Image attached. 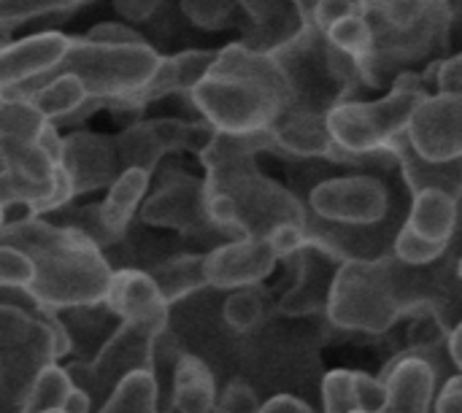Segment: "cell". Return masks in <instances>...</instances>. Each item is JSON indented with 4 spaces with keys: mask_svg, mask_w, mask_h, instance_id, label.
Returning a JSON list of instances; mask_svg holds the SVG:
<instances>
[{
    "mask_svg": "<svg viewBox=\"0 0 462 413\" xmlns=\"http://www.w3.org/2000/svg\"><path fill=\"white\" fill-rule=\"evenodd\" d=\"M103 306L116 322L141 327L154 338H162L171 330V306L146 271H114Z\"/></svg>",
    "mask_w": 462,
    "mask_h": 413,
    "instance_id": "cell-14",
    "label": "cell"
},
{
    "mask_svg": "<svg viewBox=\"0 0 462 413\" xmlns=\"http://www.w3.org/2000/svg\"><path fill=\"white\" fill-rule=\"evenodd\" d=\"M84 3H92V0H84Z\"/></svg>",
    "mask_w": 462,
    "mask_h": 413,
    "instance_id": "cell-50",
    "label": "cell"
},
{
    "mask_svg": "<svg viewBox=\"0 0 462 413\" xmlns=\"http://www.w3.org/2000/svg\"><path fill=\"white\" fill-rule=\"evenodd\" d=\"M406 225L425 241L449 246L457 227V197L444 189L414 192Z\"/></svg>",
    "mask_w": 462,
    "mask_h": 413,
    "instance_id": "cell-24",
    "label": "cell"
},
{
    "mask_svg": "<svg viewBox=\"0 0 462 413\" xmlns=\"http://www.w3.org/2000/svg\"><path fill=\"white\" fill-rule=\"evenodd\" d=\"M203 257L206 254H176V257H168L146 271L154 279V284L160 287V292L171 308L181 300L195 298L200 289L208 287L206 271H203Z\"/></svg>",
    "mask_w": 462,
    "mask_h": 413,
    "instance_id": "cell-26",
    "label": "cell"
},
{
    "mask_svg": "<svg viewBox=\"0 0 462 413\" xmlns=\"http://www.w3.org/2000/svg\"><path fill=\"white\" fill-rule=\"evenodd\" d=\"M425 100V89L414 76H401L395 87L379 100L336 103L325 111L328 133L338 151L374 154L398 138H406L409 122L417 106Z\"/></svg>",
    "mask_w": 462,
    "mask_h": 413,
    "instance_id": "cell-8",
    "label": "cell"
},
{
    "mask_svg": "<svg viewBox=\"0 0 462 413\" xmlns=\"http://www.w3.org/2000/svg\"><path fill=\"white\" fill-rule=\"evenodd\" d=\"M439 0H357L360 14L379 16L390 30H409L420 24Z\"/></svg>",
    "mask_w": 462,
    "mask_h": 413,
    "instance_id": "cell-30",
    "label": "cell"
},
{
    "mask_svg": "<svg viewBox=\"0 0 462 413\" xmlns=\"http://www.w3.org/2000/svg\"><path fill=\"white\" fill-rule=\"evenodd\" d=\"M84 5V0H0V30H11L35 16L70 11Z\"/></svg>",
    "mask_w": 462,
    "mask_h": 413,
    "instance_id": "cell-35",
    "label": "cell"
},
{
    "mask_svg": "<svg viewBox=\"0 0 462 413\" xmlns=\"http://www.w3.org/2000/svg\"><path fill=\"white\" fill-rule=\"evenodd\" d=\"M322 403L325 413H355V373L352 371H333L322 381Z\"/></svg>",
    "mask_w": 462,
    "mask_h": 413,
    "instance_id": "cell-36",
    "label": "cell"
},
{
    "mask_svg": "<svg viewBox=\"0 0 462 413\" xmlns=\"http://www.w3.org/2000/svg\"><path fill=\"white\" fill-rule=\"evenodd\" d=\"M19 100H30L32 108L46 119V122H60V119H70L76 111H81L89 103L87 87L79 76L73 73H60L46 78L43 84H35L32 89H27Z\"/></svg>",
    "mask_w": 462,
    "mask_h": 413,
    "instance_id": "cell-25",
    "label": "cell"
},
{
    "mask_svg": "<svg viewBox=\"0 0 462 413\" xmlns=\"http://www.w3.org/2000/svg\"><path fill=\"white\" fill-rule=\"evenodd\" d=\"M325 41L330 49H336L338 54L349 57V60H365L374 54L376 49V27L365 14H352L346 19H341L338 24H333L325 32Z\"/></svg>",
    "mask_w": 462,
    "mask_h": 413,
    "instance_id": "cell-28",
    "label": "cell"
},
{
    "mask_svg": "<svg viewBox=\"0 0 462 413\" xmlns=\"http://www.w3.org/2000/svg\"><path fill=\"white\" fill-rule=\"evenodd\" d=\"M141 222L149 227L173 230L181 235H206L217 233L206 211V184L189 173H171L152 195H146Z\"/></svg>",
    "mask_w": 462,
    "mask_h": 413,
    "instance_id": "cell-13",
    "label": "cell"
},
{
    "mask_svg": "<svg viewBox=\"0 0 462 413\" xmlns=\"http://www.w3.org/2000/svg\"><path fill=\"white\" fill-rule=\"evenodd\" d=\"M355 413H360V411H355Z\"/></svg>",
    "mask_w": 462,
    "mask_h": 413,
    "instance_id": "cell-52",
    "label": "cell"
},
{
    "mask_svg": "<svg viewBox=\"0 0 462 413\" xmlns=\"http://www.w3.org/2000/svg\"><path fill=\"white\" fill-rule=\"evenodd\" d=\"M157 341L160 338L149 335L146 330L119 322L97 346L89 363L70 365L65 371L73 387L81 390L92 400V408L97 411L125 379L135 373H154Z\"/></svg>",
    "mask_w": 462,
    "mask_h": 413,
    "instance_id": "cell-9",
    "label": "cell"
},
{
    "mask_svg": "<svg viewBox=\"0 0 462 413\" xmlns=\"http://www.w3.org/2000/svg\"><path fill=\"white\" fill-rule=\"evenodd\" d=\"M157 65H160V54L146 41L111 46V43L89 41L87 35H68L65 54L51 70L30 81H22L16 87L0 89V100H19L27 89H32L35 84H43L46 78L60 76V73H73L87 87L89 103L81 108L87 111L92 106L111 103L141 89L154 76Z\"/></svg>",
    "mask_w": 462,
    "mask_h": 413,
    "instance_id": "cell-4",
    "label": "cell"
},
{
    "mask_svg": "<svg viewBox=\"0 0 462 413\" xmlns=\"http://www.w3.org/2000/svg\"><path fill=\"white\" fill-rule=\"evenodd\" d=\"M260 413H314L303 400L292 398V395H276L268 403L260 406Z\"/></svg>",
    "mask_w": 462,
    "mask_h": 413,
    "instance_id": "cell-45",
    "label": "cell"
},
{
    "mask_svg": "<svg viewBox=\"0 0 462 413\" xmlns=\"http://www.w3.org/2000/svg\"><path fill=\"white\" fill-rule=\"evenodd\" d=\"M387 403L382 413H430L436 395V368L420 357H403L390 365Z\"/></svg>",
    "mask_w": 462,
    "mask_h": 413,
    "instance_id": "cell-21",
    "label": "cell"
},
{
    "mask_svg": "<svg viewBox=\"0 0 462 413\" xmlns=\"http://www.w3.org/2000/svg\"><path fill=\"white\" fill-rule=\"evenodd\" d=\"M298 260H300L298 284L282 300V311L295 314V317L311 314V311L328 306L333 279H336V273L341 268L338 257H333L330 252H325V249H319L314 243H306V249L298 254Z\"/></svg>",
    "mask_w": 462,
    "mask_h": 413,
    "instance_id": "cell-20",
    "label": "cell"
},
{
    "mask_svg": "<svg viewBox=\"0 0 462 413\" xmlns=\"http://www.w3.org/2000/svg\"><path fill=\"white\" fill-rule=\"evenodd\" d=\"M162 0H114L116 11L127 19V22H143L149 19Z\"/></svg>",
    "mask_w": 462,
    "mask_h": 413,
    "instance_id": "cell-44",
    "label": "cell"
},
{
    "mask_svg": "<svg viewBox=\"0 0 462 413\" xmlns=\"http://www.w3.org/2000/svg\"><path fill=\"white\" fill-rule=\"evenodd\" d=\"M263 311V298L254 289H236L222 303V322L236 333H249L260 325Z\"/></svg>",
    "mask_w": 462,
    "mask_h": 413,
    "instance_id": "cell-34",
    "label": "cell"
},
{
    "mask_svg": "<svg viewBox=\"0 0 462 413\" xmlns=\"http://www.w3.org/2000/svg\"><path fill=\"white\" fill-rule=\"evenodd\" d=\"M439 413H462V379H455L447 384V390L439 398Z\"/></svg>",
    "mask_w": 462,
    "mask_h": 413,
    "instance_id": "cell-46",
    "label": "cell"
},
{
    "mask_svg": "<svg viewBox=\"0 0 462 413\" xmlns=\"http://www.w3.org/2000/svg\"><path fill=\"white\" fill-rule=\"evenodd\" d=\"M268 243L273 249V254L279 260H287V257H298L303 249H306V230L303 225H279L276 230H271L268 235Z\"/></svg>",
    "mask_w": 462,
    "mask_h": 413,
    "instance_id": "cell-40",
    "label": "cell"
},
{
    "mask_svg": "<svg viewBox=\"0 0 462 413\" xmlns=\"http://www.w3.org/2000/svg\"><path fill=\"white\" fill-rule=\"evenodd\" d=\"M355 400L360 413H382L387 403V381L368 373H355Z\"/></svg>",
    "mask_w": 462,
    "mask_h": 413,
    "instance_id": "cell-38",
    "label": "cell"
},
{
    "mask_svg": "<svg viewBox=\"0 0 462 413\" xmlns=\"http://www.w3.org/2000/svg\"><path fill=\"white\" fill-rule=\"evenodd\" d=\"M309 206L317 219L341 227L382 225L390 214L387 187L365 173L338 176L317 184L309 195Z\"/></svg>",
    "mask_w": 462,
    "mask_h": 413,
    "instance_id": "cell-10",
    "label": "cell"
},
{
    "mask_svg": "<svg viewBox=\"0 0 462 413\" xmlns=\"http://www.w3.org/2000/svg\"><path fill=\"white\" fill-rule=\"evenodd\" d=\"M62 168L73 184V197L108 189L122 173L114 135L73 130L62 135Z\"/></svg>",
    "mask_w": 462,
    "mask_h": 413,
    "instance_id": "cell-16",
    "label": "cell"
},
{
    "mask_svg": "<svg viewBox=\"0 0 462 413\" xmlns=\"http://www.w3.org/2000/svg\"><path fill=\"white\" fill-rule=\"evenodd\" d=\"M214 130L184 119H143L114 135L122 170L138 168L152 173L171 151H200Z\"/></svg>",
    "mask_w": 462,
    "mask_h": 413,
    "instance_id": "cell-11",
    "label": "cell"
},
{
    "mask_svg": "<svg viewBox=\"0 0 462 413\" xmlns=\"http://www.w3.org/2000/svg\"><path fill=\"white\" fill-rule=\"evenodd\" d=\"M276 262L268 238H233L203 257L206 284L219 292L252 289L273 273Z\"/></svg>",
    "mask_w": 462,
    "mask_h": 413,
    "instance_id": "cell-15",
    "label": "cell"
},
{
    "mask_svg": "<svg viewBox=\"0 0 462 413\" xmlns=\"http://www.w3.org/2000/svg\"><path fill=\"white\" fill-rule=\"evenodd\" d=\"M238 5L249 19L241 43L254 51L279 54L311 30L300 0H238Z\"/></svg>",
    "mask_w": 462,
    "mask_h": 413,
    "instance_id": "cell-17",
    "label": "cell"
},
{
    "mask_svg": "<svg viewBox=\"0 0 462 413\" xmlns=\"http://www.w3.org/2000/svg\"><path fill=\"white\" fill-rule=\"evenodd\" d=\"M70 352V333L54 311L41 317L0 306V413H19L43 368Z\"/></svg>",
    "mask_w": 462,
    "mask_h": 413,
    "instance_id": "cell-5",
    "label": "cell"
},
{
    "mask_svg": "<svg viewBox=\"0 0 462 413\" xmlns=\"http://www.w3.org/2000/svg\"><path fill=\"white\" fill-rule=\"evenodd\" d=\"M51 122H46L30 100H0V135L16 141H41Z\"/></svg>",
    "mask_w": 462,
    "mask_h": 413,
    "instance_id": "cell-31",
    "label": "cell"
},
{
    "mask_svg": "<svg viewBox=\"0 0 462 413\" xmlns=\"http://www.w3.org/2000/svg\"><path fill=\"white\" fill-rule=\"evenodd\" d=\"M95 413H160V384L154 373L125 379Z\"/></svg>",
    "mask_w": 462,
    "mask_h": 413,
    "instance_id": "cell-27",
    "label": "cell"
},
{
    "mask_svg": "<svg viewBox=\"0 0 462 413\" xmlns=\"http://www.w3.org/2000/svg\"><path fill=\"white\" fill-rule=\"evenodd\" d=\"M357 11H360L357 0H314L309 5V16H311L309 22L319 35H325L333 24H338L341 19L357 14Z\"/></svg>",
    "mask_w": 462,
    "mask_h": 413,
    "instance_id": "cell-37",
    "label": "cell"
},
{
    "mask_svg": "<svg viewBox=\"0 0 462 413\" xmlns=\"http://www.w3.org/2000/svg\"><path fill=\"white\" fill-rule=\"evenodd\" d=\"M271 135L214 133L198 151L206 170V211L217 233L233 238H265L279 225H306V211L282 184L257 168V154L271 149Z\"/></svg>",
    "mask_w": 462,
    "mask_h": 413,
    "instance_id": "cell-1",
    "label": "cell"
},
{
    "mask_svg": "<svg viewBox=\"0 0 462 413\" xmlns=\"http://www.w3.org/2000/svg\"><path fill=\"white\" fill-rule=\"evenodd\" d=\"M214 413H260V400L252 387L244 381H233L225 387V392L217 395Z\"/></svg>",
    "mask_w": 462,
    "mask_h": 413,
    "instance_id": "cell-39",
    "label": "cell"
},
{
    "mask_svg": "<svg viewBox=\"0 0 462 413\" xmlns=\"http://www.w3.org/2000/svg\"><path fill=\"white\" fill-rule=\"evenodd\" d=\"M406 146L430 165H447L462 160V92L460 95H425L417 106Z\"/></svg>",
    "mask_w": 462,
    "mask_h": 413,
    "instance_id": "cell-12",
    "label": "cell"
},
{
    "mask_svg": "<svg viewBox=\"0 0 462 413\" xmlns=\"http://www.w3.org/2000/svg\"><path fill=\"white\" fill-rule=\"evenodd\" d=\"M406 306L401 262L395 257H384L371 262H341L325 311L341 330L384 333L403 317Z\"/></svg>",
    "mask_w": 462,
    "mask_h": 413,
    "instance_id": "cell-6",
    "label": "cell"
},
{
    "mask_svg": "<svg viewBox=\"0 0 462 413\" xmlns=\"http://www.w3.org/2000/svg\"><path fill=\"white\" fill-rule=\"evenodd\" d=\"M0 197L22 206L27 216H43L73 200V184L62 168V135L54 124L41 141H16L0 135Z\"/></svg>",
    "mask_w": 462,
    "mask_h": 413,
    "instance_id": "cell-7",
    "label": "cell"
},
{
    "mask_svg": "<svg viewBox=\"0 0 462 413\" xmlns=\"http://www.w3.org/2000/svg\"><path fill=\"white\" fill-rule=\"evenodd\" d=\"M457 273H460V279H462V257H460V262H457Z\"/></svg>",
    "mask_w": 462,
    "mask_h": 413,
    "instance_id": "cell-49",
    "label": "cell"
},
{
    "mask_svg": "<svg viewBox=\"0 0 462 413\" xmlns=\"http://www.w3.org/2000/svg\"><path fill=\"white\" fill-rule=\"evenodd\" d=\"M0 246L30 260L32 276L24 289L41 308L60 314L103 306L114 268L81 230L24 216L0 227Z\"/></svg>",
    "mask_w": 462,
    "mask_h": 413,
    "instance_id": "cell-2",
    "label": "cell"
},
{
    "mask_svg": "<svg viewBox=\"0 0 462 413\" xmlns=\"http://www.w3.org/2000/svg\"><path fill=\"white\" fill-rule=\"evenodd\" d=\"M271 143L295 157H336V143L328 133L325 114L314 108H290L271 127Z\"/></svg>",
    "mask_w": 462,
    "mask_h": 413,
    "instance_id": "cell-22",
    "label": "cell"
},
{
    "mask_svg": "<svg viewBox=\"0 0 462 413\" xmlns=\"http://www.w3.org/2000/svg\"><path fill=\"white\" fill-rule=\"evenodd\" d=\"M5 211H8V208H5V203H3V197H0V227L8 222V219H5Z\"/></svg>",
    "mask_w": 462,
    "mask_h": 413,
    "instance_id": "cell-48",
    "label": "cell"
},
{
    "mask_svg": "<svg viewBox=\"0 0 462 413\" xmlns=\"http://www.w3.org/2000/svg\"><path fill=\"white\" fill-rule=\"evenodd\" d=\"M189 100L214 133L265 135L292 108V84L279 57L236 41L217 51Z\"/></svg>",
    "mask_w": 462,
    "mask_h": 413,
    "instance_id": "cell-3",
    "label": "cell"
},
{
    "mask_svg": "<svg viewBox=\"0 0 462 413\" xmlns=\"http://www.w3.org/2000/svg\"><path fill=\"white\" fill-rule=\"evenodd\" d=\"M32 276V265L24 254L0 246V287H24Z\"/></svg>",
    "mask_w": 462,
    "mask_h": 413,
    "instance_id": "cell-41",
    "label": "cell"
},
{
    "mask_svg": "<svg viewBox=\"0 0 462 413\" xmlns=\"http://www.w3.org/2000/svg\"><path fill=\"white\" fill-rule=\"evenodd\" d=\"M65 46H68V35L62 32H38L14 43H3L0 46V89L43 76L62 60Z\"/></svg>",
    "mask_w": 462,
    "mask_h": 413,
    "instance_id": "cell-19",
    "label": "cell"
},
{
    "mask_svg": "<svg viewBox=\"0 0 462 413\" xmlns=\"http://www.w3.org/2000/svg\"><path fill=\"white\" fill-rule=\"evenodd\" d=\"M73 381L68 376L65 368H60L57 363L43 368L41 376L32 381L27 398H24V406L19 413H54L62 411L68 395L73 392Z\"/></svg>",
    "mask_w": 462,
    "mask_h": 413,
    "instance_id": "cell-29",
    "label": "cell"
},
{
    "mask_svg": "<svg viewBox=\"0 0 462 413\" xmlns=\"http://www.w3.org/2000/svg\"><path fill=\"white\" fill-rule=\"evenodd\" d=\"M89 41H97V43H111V46H125V43H143V38L130 27V24H122V22H100L95 24L89 32H87Z\"/></svg>",
    "mask_w": 462,
    "mask_h": 413,
    "instance_id": "cell-42",
    "label": "cell"
},
{
    "mask_svg": "<svg viewBox=\"0 0 462 413\" xmlns=\"http://www.w3.org/2000/svg\"><path fill=\"white\" fill-rule=\"evenodd\" d=\"M444 252H447L444 243L425 241V238L417 235L409 225H401V230L395 233V241H393V257H395L401 265H409V268H428V265H433Z\"/></svg>",
    "mask_w": 462,
    "mask_h": 413,
    "instance_id": "cell-33",
    "label": "cell"
},
{
    "mask_svg": "<svg viewBox=\"0 0 462 413\" xmlns=\"http://www.w3.org/2000/svg\"><path fill=\"white\" fill-rule=\"evenodd\" d=\"M436 84L441 92L447 95H460L462 92V51L444 60L439 68H436Z\"/></svg>",
    "mask_w": 462,
    "mask_h": 413,
    "instance_id": "cell-43",
    "label": "cell"
},
{
    "mask_svg": "<svg viewBox=\"0 0 462 413\" xmlns=\"http://www.w3.org/2000/svg\"><path fill=\"white\" fill-rule=\"evenodd\" d=\"M214 371L192 352H181L171 373V411L214 413L217 406Z\"/></svg>",
    "mask_w": 462,
    "mask_h": 413,
    "instance_id": "cell-23",
    "label": "cell"
},
{
    "mask_svg": "<svg viewBox=\"0 0 462 413\" xmlns=\"http://www.w3.org/2000/svg\"><path fill=\"white\" fill-rule=\"evenodd\" d=\"M152 187V173L127 168L116 176V181L106 189V197L97 203V225L103 235V249L125 241L135 214L141 211L146 192Z\"/></svg>",
    "mask_w": 462,
    "mask_h": 413,
    "instance_id": "cell-18",
    "label": "cell"
},
{
    "mask_svg": "<svg viewBox=\"0 0 462 413\" xmlns=\"http://www.w3.org/2000/svg\"><path fill=\"white\" fill-rule=\"evenodd\" d=\"M54 413H62V411H54Z\"/></svg>",
    "mask_w": 462,
    "mask_h": 413,
    "instance_id": "cell-51",
    "label": "cell"
},
{
    "mask_svg": "<svg viewBox=\"0 0 462 413\" xmlns=\"http://www.w3.org/2000/svg\"><path fill=\"white\" fill-rule=\"evenodd\" d=\"M184 16L189 19V24L217 32V30H227L233 24H238L241 16V5L238 0H179Z\"/></svg>",
    "mask_w": 462,
    "mask_h": 413,
    "instance_id": "cell-32",
    "label": "cell"
},
{
    "mask_svg": "<svg viewBox=\"0 0 462 413\" xmlns=\"http://www.w3.org/2000/svg\"><path fill=\"white\" fill-rule=\"evenodd\" d=\"M449 352H452V360L455 365L462 371V325L452 333V341H449Z\"/></svg>",
    "mask_w": 462,
    "mask_h": 413,
    "instance_id": "cell-47",
    "label": "cell"
}]
</instances>
